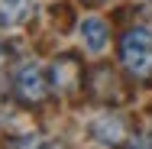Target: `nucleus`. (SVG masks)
Returning <instances> with one entry per match:
<instances>
[{
	"instance_id": "obj_1",
	"label": "nucleus",
	"mask_w": 152,
	"mask_h": 149,
	"mask_svg": "<svg viewBox=\"0 0 152 149\" xmlns=\"http://www.w3.org/2000/svg\"><path fill=\"white\" fill-rule=\"evenodd\" d=\"M120 62L133 78H149L152 75V32L129 29L120 39Z\"/></svg>"
},
{
	"instance_id": "obj_2",
	"label": "nucleus",
	"mask_w": 152,
	"mask_h": 149,
	"mask_svg": "<svg viewBox=\"0 0 152 149\" xmlns=\"http://www.w3.org/2000/svg\"><path fill=\"white\" fill-rule=\"evenodd\" d=\"M16 94L23 101H29V104L45 101V94H49V75H45V68L36 65V62L20 65V71H16Z\"/></svg>"
},
{
	"instance_id": "obj_3",
	"label": "nucleus",
	"mask_w": 152,
	"mask_h": 149,
	"mask_svg": "<svg viewBox=\"0 0 152 149\" xmlns=\"http://www.w3.org/2000/svg\"><path fill=\"white\" fill-rule=\"evenodd\" d=\"M81 42H84V49L88 52H104L107 49V42H110V29H107V23L100 20V16H84V23H81Z\"/></svg>"
},
{
	"instance_id": "obj_4",
	"label": "nucleus",
	"mask_w": 152,
	"mask_h": 149,
	"mask_svg": "<svg viewBox=\"0 0 152 149\" xmlns=\"http://www.w3.org/2000/svg\"><path fill=\"white\" fill-rule=\"evenodd\" d=\"M32 0H0V26H16L29 16Z\"/></svg>"
},
{
	"instance_id": "obj_5",
	"label": "nucleus",
	"mask_w": 152,
	"mask_h": 149,
	"mask_svg": "<svg viewBox=\"0 0 152 149\" xmlns=\"http://www.w3.org/2000/svg\"><path fill=\"white\" fill-rule=\"evenodd\" d=\"M136 149H152V136H149V139H139V143H136Z\"/></svg>"
}]
</instances>
